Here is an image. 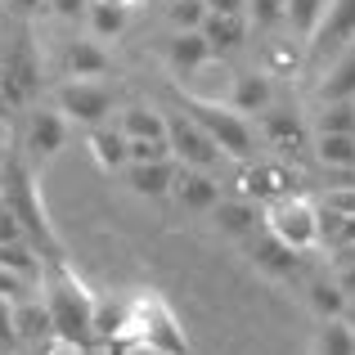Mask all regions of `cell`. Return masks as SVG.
I'll return each mask as SVG.
<instances>
[{"label":"cell","instance_id":"obj_44","mask_svg":"<svg viewBox=\"0 0 355 355\" xmlns=\"http://www.w3.org/2000/svg\"><path fill=\"white\" fill-rule=\"evenodd\" d=\"M121 5H144V0H121Z\"/></svg>","mask_w":355,"mask_h":355},{"label":"cell","instance_id":"obj_12","mask_svg":"<svg viewBox=\"0 0 355 355\" xmlns=\"http://www.w3.org/2000/svg\"><path fill=\"white\" fill-rule=\"evenodd\" d=\"M171 193L180 207L189 211H211L220 202V180L202 166H175V180H171Z\"/></svg>","mask_w":355,"mask_h":355},{"label":"cell","instance_id":"obj_29","mask_svg":"<svg viewBox=\"0 0 355 355\" xmlns=\"http://www.w3.org/2000/svg\"><path fill=\"white\" fill-rule=\"evenodd\" d=\"M315 157L333 171H355V135H315Z\"/></svg>","mask_w":355,"mask_h":355},{"label":"cell","instance_id":"obj_19","mask_svg":"<svg viewBox=\"0 0 355 355\" xmlns=\"http://www.w3.org/2000/svg\"><path fill=\"white\" fill-rule=\"evenodd\" d=\"M126 338V302H113V297H95V311H90V342L99 351L117 347Z\"/></svg>","mask_w":355,"mask_h":355},{"label":"cell","instance_id":"obj_2","mask_svg":"<svg viewBox=\"0 0 355 355\" xmlns=\"http://www.w3.org/2000/svg\"><path fill=\"white\" fill-rule=\"evenodd\" d=\"M36 288H45L41 302H45V311H50V333H54V338L68 342V347H77V351L95 347V342H90V311H95V293L81 284L77 270H72L68 261L45 266Z\"/></svg>","mask_w":355,"mask_h":355},{"label":"cell","instance_id":"obj_3","mask_svg":"<svg viewBox=\"0 0 355 355\" xmlns=\"http://www.w3.org/2000/svg\"><path fill=\"white\" fill-rule=\"evenodd\" d=\"M184 113H189V117L211 135V144L220 148V157H234V162H248V157H252V148H257V135H252L248 117L234 113L230 104L184 90Z\"/></svg>","mask_w":355,"mask_h":355},{"label":"cell","instance_id":"obj_21","mask_svg":"<svg viewBox=\"0 0 355 355\" xmlns=\"http://www.w3.org/2000/svg\"><path fill=\"white\" fill-rule=\"evenodd\" d=\"M14 333L18 342H27V347H41V342H50V311H45L41 297H18L14 302Z\"/></svg>","mask_w":355,"mask_h":355},{"label":"cell","instance_id":"obj_23","mask_svg":"<svg viewBox=\"0 0 355 355\" xmlns=\"http://www.w3.org/2000/svg\"><path fill=\"white\" fill-rule=\"evenodd\" d=\"M320 99H324V104H342V99H355V41L338 54V63L324 72V81H320Z\"/></svg>","mask_w":355,"mask_h":355},{"label":"cell","instance_id":"obj_33","mask_svg":"<svg viewBox=\"0 0 355 355\" xmlns=\"http://www.w3.org/2000/svg\"><path fill=\"white\" fill-rule=\"evenodd\" d=\"M166 18H171V27H175V32H189V27H202V18H207V0H171Z\"/></svg>","mask_w":355,"mask_h":355},{"label":"cell","instance_id":"obj_4","mask_svg":"<svg viewBox=\"0 0 355 355\" xmlns=\"http://www.w3.org/2000/svg\"><path fill=\"white\" fill-rule=\"evenodd\" d=\"M261 225L284 243V248L302 252V257L315 252V248H324V243H320V202H311L306 193H288V198L266 202Z\"/></svg>","mask_w":355,"mask_h":355},{"label":"cell","instance_id":"obj_26","mask_svg":"<svg viewBox=\"0 0 355 355\" xmlns=\"http://www.w3.org/2000/svg\"><path fill=\"white\" fill-rule=\"evenodd\" d=\"M117 130L126 139H166V113H157V108H148V104H130L126 113H121Z\"/></svg>","mask_w":355,"mask_h":355},{"label":"cell","instance_id":"obj_36","mask_svg":"<svg viewBox=\"0 0 355 355\" xmlns=\"http://www.w3.org/2000/svg\"><path fill=\"white\" fill-rule=\"evenodd\" d=\"M14 342H18V333H14V297H0V355L14 347Z\"/></svg>","mask_w":355,"mask_h":355},{"label":"cell","instance_id":"obj_42","mask_svg":"<svg viewBox=\"0 0 355 355\" xmlns=\"http://www.w3.org/2000/svg\"><path fill=\"white\" fill-rule=\"evenodd\" d=\"M333 261H355V243H351V248H338V252H333Z\"/></svg>","mask_w":355,"mask_h":355},{"label":"cell","instance_id":"obj_9","mask_svg":"<svg viewBox=\"0 0 355 355\" xmlns=\"http://www.w3.org/2000/svg\"><path fill=\"white\" fill-rule=\"evenodd\" d=\"M63 144H68V117L59 108H32L27 130H23V157L27 162L41 171L45 162H54L63 153Z\"/></svg>","mask_w":355,"mask_h":355},{"label":"cell","instance_id":"obj_38","mask_svg":"<svg viewBox=\"0 0 355 355\" xmlns=\"http://www.w3.org/2000/svg\"><path fill=\"white\" fill-rule=\"evenodd\" d=\"M333 284L347 293V302H355V261H338V275H333Z\"/></svg>","mask_w":355,"mask_h":355},{"label":"cell","instance_id":"obj_10","mask_svg":"<svg viewBox=\"0 0 355 355\" xmlns=\"http://www.w3.org/2000/svg\"><path fill=\"white\" fill-rule=\"evenodd\" d=\"M355 41V0H329L324 5V18L311 36V54L324 59V54H342Z\"/></svg>","mask_w":355,"mask_h":355},{"label":"cell","instance_id":"obj_15","mask_svg":"<svg viewBox=\"0 0 355 355\" xmlns=\"http://www.w3.org/2000/svg\"><path fill=\"white\" fill-rule=\"evenodd\" d=\"M234 113H266L270 104H275V81L266 77L261 68H252V72H239L234 77V86H230V99H225Z\"/></svg>","mask_w":355,"mask_h":355},{"label":"cell","instance_id":"obj_1","mask_svg":"<svg viewBox=\"0 0 355 355\" xmlns=\"http://www.w3.org/2000/svg\"><path fill=\"white\" fill-rule=\"evenodd\" d=\"M0 198H5L9 211H14V220L23 225V239L36 248L41 266L68 261V252H63V243H59V234H54V225H50V211H45V202H41L36 166L23 157V148L0 162Z\"/></svg>","mask_w":355,"mask_h":355},{"label":"cell","instance_id":"obj_7","mask_svg":"<svg viewBox=\"0 0 355 355\" xmlns=\"http://www.w3.org/2000/svg\"><path fill=\"white\" fill-rule=\"evenodd\" d=\"M113 104H117V90L108 81H95V77H68L59 90H54V108L68 117V126H104L113 117Z\"/></svg>","mask_w":355,"mask_h":355},{"label":"cell","instance_id":"obj_30","mask_svg":"<svg viewBox=\"0 0 355 355\" xmlns=\"http://www.w3.org/2000/svg\"><path fill=\"white\" fill-rule=\"evenodd\" d=\"M297 68H302L297 45L284 41V36H270V41H266V59H261V72H266V77H293Z\"/></svg>","mask_w":355,"mask_h":355},{"label":"cell","instance_id":"obj_43","mask_svg":"<svg viewBox=\"0 0 355 355\" xmlns=\"http://www.w3.org/2000/svg\"><path fill=\"white\" fill-rule=\"evenodd\" d=\"M9 113H14V108H9V99H5V90H0V121H9Z\"/></svg>","mask_w":355,"mask_h":355},{"label":"cell","instance_id":"obj_11","mask_svg":"<svg viewBox=\"0 0 355 355\" xmlns=\"http://www.w3.org/2000/svg\"><path fill=\"white\" fill-rule=\"evenodd\" d=\"M261 135H266V144L279 157H302L311 148V130H306V121L293 108H266L261 113Z\"/></svg>","mask_w":355,"mask_h":355},{"label":"cell","instance_id":"obj_40","mask_svg":"<svg viewBox=\"0 0 355 355\" xmlns=\"http://www.w3.org/2000/svg\"><path fill=\"white\" fill-rule=\"evenodd\" d=\"M5 5L14 9V14L23 18V23H27V18H36V14H41V9H45V0H5Z\"/></svg>","mask_w":355,"mask_h":355},{"label":"cell","instance_id":"obj_6","mask_svg":"<svg viewBox=\"0 0 355 355\" xmlns=\"http://www.w3.org/2000/svg\"><path fill=\"white\" fill-rule=\"evenodd\" d=\"M306 175L297 171L293 162H239L234 180H230V189H234V198H248V202H275V198H288V193H302Z\"/></svg>","mask_w":355,"mask_h":355},{"label":"cell","instance_id":"obj_13","mask_svg":"<svg viewBox=\"0 0 355 355\" xmlns=\"http://www.w3.org/2000/svg\"><path fill=\"white\" fill-rule=\"evenodd\" d=\"M175 157H157V162H126L121 171H126V184L130 193H139V198H166L171 193V180H175Z\"/></svg>","mask_w":355,"mask_h":355},{"label":"cell","instance_id":"obj_14","mask_svg":"<svg viewBox=\"0 0 355 355\" xmlns=\"http://www.w3.org/2000/svg\"><path fill=\"white\" fill-rule=\"evenodd\" d=\"M202 63H211V50H207V41H202L198 27H189V32H175L171 41H166V68H171V77L184 81V77H193Z\"/></svg>","mask_w":355,"mask_h":355},{"label":"cell","instance_id":"obj_17","mask_svg":"<svg viewBox=\"0 0 355 355\" xmlns=\"http://www.w3.org/2000/svg\"><path fill=\"white\" fill-rule=\"evenodd\" d=\"M59 63H63V77H95V81H104L108 72H113V59H108V50L99 41H68Z\"/></svg>","mask_w":355,"mask_h":355},{"label":"cell","instance_id":"obj_35","mask_svg":"<svg viewBox=\"0 0 355 355\" xmlns=\"http://www.w3.org/2000/svg\"><path fill=\"white\" fill-rule=\"evenodd\" d=\"M320 207L342 211V216H355V184H329L320 198Z\"/></svg>","mask_w":355,"mask_h":355},{"label":"cell","instance_id":"obj_24","mask_svg":"<svg viewBox=\"0 0 355 355\" xmlns=\"http://www.w3.org/2000/svg\"><path fill=\"white\" fill-rule=\"evenodd\" d=\"M126 14H130V5H121V0H90L86 5L90 36H95V41H113V36H121L126 32Z\"/></svg>","mask_w":355,"mask_h":355},{"label":"cell","instance_id":"obj_45","mask_svg":"<svg viewBox=\"0 0 355 355\" xmlns=\"http://www.w3.org/2000/svg\"><path fill=\"white\" fill-rule=\"evenodd\" d=\"M0 207H5V198H0Z\"/></svg>","mask_w":355,"mask_h":355},{"label":"cell","instance_id":"obj_16","mask_svg":"<svg viewBox=\"0 0 355 355\" xmlns=\"http://www.w3.org/2000/svg\"><path fill=\"white\" fill-rule=\"evenodd\" d=\"M248 14H207L202 18V41H207L211 59H220V54H234L243 41H248Z\"/></svg>","mask_w":355,"mask_h":355},{"label":"cell","instance_id":"obj_8","mask_svg":"<svg viewBox=\"0 0 355 355\" xmlns=\"http://www.w3.org/2000/svg\"><path fill=\"white\" fill-rule=\"evenodd\" d=\"M166 144H171V157L180 166H202V171H211V166L220 162V148L211 144V135L189 113H166Z\"/></svg>","mask_w":355,"mask_h":355},{"label":"cell","instance_id":"obj_34","mask_svg":"<svg viewBox=\"0 0 355 355\" xmlns=\"http://www.w3.org/2000/svg\"><path fill=\"white\" fill-rule=\"evenodd\" d=\"M248 23H257L261 32H275L284 23V0H248Z\"/></svg>","mask_w":355,"mask_h":355},{"label":"cell","instance_id":"obj_32","mask_svg":"<svg viewBox=\"0 0 355 355\" xmlns=\"http://www.w3.org/2000/svg\"><path fill=\"white\" fill-rule=\"evenodd\" d=\"M315 135H355V99L324 104L320 121H315Z\"/></svg>","mask_w":355,"mask_h":355},{"label":"cell","instance_id":"obj_5","mask_svg":"<svg viewBox=\"0 0 355 355\" xmlns=\"http://www.w3.org/2000/svg\"><path fill=\"white\" fill-rule=\"evenodd\" d=\"M0 90H5L9 108H27L36 95H41V59H36L32 32L18 27V36L5 45V59H0Z\"/></svg>","mask_w":355,"mask_h":355},{"label":"cell","instance_id":"obj_22","mask_svg":"<svg viewBox=\"0 0 355 355\" xmlns=\"http://www.w3.org/2000/svg\"><path fill=\"white\" fill-rule=\"evenodd\" d=\"M86 148H90V157H95L108 175L126 166V135L113 130L108 121H104V126H86Z\"/></svg>","mask_w":355,"mask_h":355},{"label":"cell","instance_id":"obj_25","mask_svg":"<svg viewBox=\"0 0 355 355\" xmlns=\"http://www.w3.org/2000/svg\"><path fill=\"white\" fill-rule=\"evenodd\" d=\"M0 270H9V275L27 279V284H41V257H36V248L27 239H14V243H0Z\"/></svg>","mask_w":355,"mask_h":355},{"label":"cell","instance_id":"obj_31","mask_svg":"<svg viewBox=\"0 0 355 355\" xmlns=\"http://www.w3.org/2000/svg\"><path fill=\"white\" fill-rule=\"evenodd\" d=\"M347 293H342L333 279H315L311 284V311L320 315V320H338V315H347Z\"/></svg>","mask_w":355,"mask_h":355},{"label":"cell","instance_id":"obj_41","mask_svg":"<svg viewBox=\"0 0 355 355\" xmlns=\"http://www.w3.org/2000/svg\"><path fill=\"white\" fill-rule=\"evenodd\" d=\"M207 14H248V0H207Z\"/></svg>","mask_w":355,"mask_h":355},{"label":"cell","instance_id":"obj_20","mask_svg":"<svg viewBox=\"0 0 355 355\" xmlns=\"http://www.w3.org/2000/svg\"><path fill=\"white\" fill-rule=\"evenodd\" d=\"M216 230L220 234H234V239H252L257 234V225H261V202H248V198H220L216 207Z\"/></svg>","mask_w":355,"mask_h":355},{"label":"cell","instance_id":"obj_27","mask_svg":"<svg viewBox=\"0 0 355 355\" xmlns=\"http://www.w3.org/2000/svg\"><path fill=\"white\" fill-rule=\"evenodd\" d=\"M315 355H355V329H351L347 315H338V320H320Z\"/></svg>","mask_w":355,"mask_h":355},{"label":"cell","instance_id":"obj_18","mask_svg":"<svg viewBox=\"0 0 355 355\" xmlns=\"http://www.w3.org/2000/svg\"><path fill=\"white\" fill-rule=\"evenodd\" d=\"M252 266L275 275V279H293L297 270H302V252L284 248V243L266 230V234H252Z\"/></svg>","mask_w":355,"mask_h":355},{"label":"cell","instance_id":"obj_37","mask_svg":"<svg viewBox=\"0 0 355 355\" xmlns=\"http://www.w3.org/2000/svg\"><path fill=\"white\" fill-rule=\"evenodd\" d=\"M86 5L90 0H45V9H50L54 18H68V23L72 18H86Z\"/></svg>","mask_w":355,"mask_h":355},{"label":"cell","instance_id":"obj_28","mask_svg":"<svg viewBox=\"0 0 355 355\" xmlns=\"http://www.w3.org/2000/svg\"><path fill=\"white\" fill-rule=\"evenodd\" d=\"M324 5L329 0H284V23L297 32V41H311L315 27L324 18Z\"/></svg>","mask_w":355,"mask_h":355},{"label":"cell","instance_id":"obj_39","mask_svg":"<svg viewBox=\"0 0 355 355\" xmlns=\"http://www.w3.org/2000/svg\"><path fill=\"white\" fill-rule=\"evenodd\" d=\"M14 239H23V225L14 220L9 207H0V243H14Z\"/></svg>","mask_w":355,"mask_h":355},{"label":"cell","instance_id":"obj_46","mask_svg":"<svg viewBox=\"0 0 355 355\" xmlns=\"http://www.w3.org/2000/svg\"><path fill=\"white\" fill-rule=\"evenodd\" d=\"M351 329H355V320H351Z\"/></svg>","mask_w":355,"mask_h":355}]
</instances>
